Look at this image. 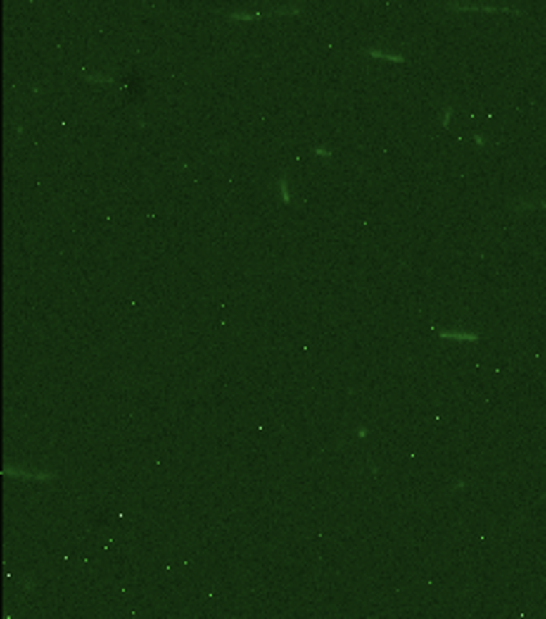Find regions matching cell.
I'll return each mask as SVG.
<instances>
[{
	"label": "cell",
	"instance_id": "3957f363",
	"mask_svg": "<svg viewBox=\"0 0 546 619\" xmlns=\"http://www.w3.org/2000/svg\"><path fill=\"white\" fill-rule=\"evenodd\" d=\"M516 210H529V208H546V198L539 200H519V203L514 205Z\"/></svg>",
	"mask_w": 546,
	"mask_h": 619
},
{
	"label": "cell",
	"instance_id": "5b68a950",
	"mask_svg": "<svg viewBox=\"0 0 546 619\" xmlns=\"http://www.w3.org/2000/svg\"><path fill=\"white\" fill-rule=\"evenodd\" d=\"M315 153H317V155H327V158H329V155H332V150L324 148V145H317V148H315Z\"/></svg>",
	"mask_w": 546,
	"mask_h": 619
},
{
	"label": "cell",
	"instance_id": "6da1fadb",
	"mask_svg": "<svg viewBox=\"0 0 546 619\" xmlns=\"http://www.w3.org/2000/svg\"><path fill=\"white\" fill-rule=\"evenodd\" d=\"M439 337L442 340H454V342H479V332H471V330H439Z\"/></svg>",
	"mask_w": 546,
	"mask_h": 619
},
{
	"label": "cell",
	"instance_id": "7a4b0ae2",
	"mask_svg": "<svg viewBox=\"0 0 546 619\" xmlns=\"http://www.w3.org/2000/svg\"><path fill=\"white\" fill-rule=\"evenodd\" d=\"M367 55H372V58H379V61H389V63H405L407 58L405 55H399V53H389V50H377V48H364Z\"/></svg>",
	"mask_w": 546,
	"mask_h": 619
},
{
	"label": "cell",
	"instance_id": "277c9868",
	"mask_svg": "<svg viewBox=\"0 0 546 619\" xmlns=\"http://www.w3.org/2000/svg\"><path fill=\"white\" fill-rule=\"evenodd\" d=\"M279 195H282V203H290V182H287V177H279Z\"/></svg>",
	"mask_w": 546,
	"mask_h": 619
}]
</instances>
